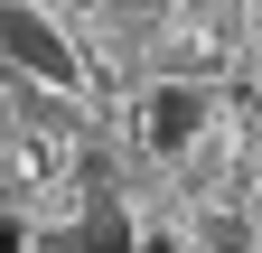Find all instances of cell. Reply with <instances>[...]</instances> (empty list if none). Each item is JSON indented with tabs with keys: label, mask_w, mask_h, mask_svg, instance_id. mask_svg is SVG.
Returning a JSON list of instances; mask_svg holds the SVG:
<instances>
[{
	"label": "cell",
	"mask_w": 262,
	"mask_h": 253,
	"mask_svg": "<svg viewBox=\"0 0 262 253\" xmlns=\"http://www.w3.org/2000/svg\"><path fill=\"white\" fill-rule=\"evenodd\" d=\"M141 253H178V244H169V235H150V244H141Z\"/></svg>",
	"instance_id": "5b68a950"
},
{
	"label": "cell",
	"mask_w": 262,
	"mask_h": 253,
	"mask_svg": "<svg viewBox=\"0 0 262 253\" xmlns=\"http://www.w3.org/2000/svg\"><path fill=\"white\" fill-rule=\"evenodd\" d=\"M0 56H19V66L47 75V85H75V56H66V38H56L38 10H0Z\"/></svg>",
	"instance_id": "6da1fadb"
},
{
	"label": "cell",
	"mask_w": 262,
	"mask_h": 253,
	"mask_svg": "<svg viewBox=\"0 0 262 253\" xmlns=\"http://www.w3.org/2000/svg\"><path fill=\"white\" fill-rule=\"evenodd\" d=\"M0 253H19V225H10V216H0Z\"/></svg>",
	"instance_id": "277c9868"
},
{
	"label": "cell",
	"mask_w": 262,
	"mask_h": 253,
	"mask_svg": "<svg viewBox=\"0 0 262 253\" xmlns=\"http://www.w3.org/2000/svg\"><path fill=\"white\" fill-rule=\"evenodd\" d=\"M196 122H206V94H187V85H169V94H150V150H178Z\"/></svg>",
	"instance_id": "7a4b0ae2"
},
{
	"label": "cell",
	"mask_w": 262,
	"mask_h": 253,
	"mask_svg": "<svg viewBox=\"0 0 262 253\" xmlns=\"http://www.w3.org/2000/svg\"><path fill=\"white\" fill-rule=\"evenodd\" d=\"M75 253H141V244H131V216L122 206H94L84 235H75Z\"/></svg>",
	"instance_id": "3957f363"
}]
</instances>
